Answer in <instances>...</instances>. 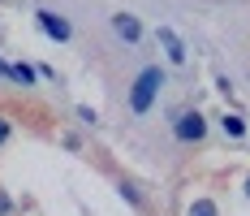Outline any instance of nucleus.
Instances as JSON below:
<instances>
[{
  "label": "nucleus",
  "instance_id": "423d86ee",
  "mask_svg": "<svg viewBox=\"0 0 250 216\" xmlns=\"http://www.w3.org/2000/svg\"><path fill=\"white\" fill-rule=\"evenodd\" d=\"M220 130H225L229 139H242V134H246V121L237 117V113H225V117H220Z\"/></svg>",
  "mask_w": 250,
  "mask_h": 216
},
{
  "label": "nucleus",
  "instance_id": "39448f33",
  "mask_svg": "<svg viewBox=\"0 0 250 216\" xmlns=\"http://www.w3.org/2000/svg\"><path fill=\"white\" fill-rule=\"evenodd\" d=\"M155 39H160V48L168 52V61H173V65H181V61H186V44L177 39L173 26H160V30H155Z\"/></svg>",
  "mask_w": 250,
  "mask_h": 216
},
{
  "label": "nucleus",
  "instance_id": "6e6552de",
  "mask_svg": "<svg viewBox=\"0 0 250 216\" xmlns=\"http://www.w3.org/2000/svg\"><path fill=\"white\" fill-rule=\"evenodd\" d=\"M186 216H220V212H216V203H211V199H194Z\"/></svg>",
  "mask_w": 250,
  "mask_h": 216
},
{
  "label": "nucleus",
  "instance_id": "9b49d317",
  "mask_svg": "<svg viewBox=\"0 0 250 216\" xmlns=\"http://www.w3.org/2000/svg\"><path fill=\"white\" fill-rule=\"evenodd\" d=\"M9 212H13V203H9V194L0 191V216H9Z\"/></svg>",
  "mask_w": 250,
  "mask_h": 216
},
{
  "label": "nucleus",
  "instance_id": "9d476101",
  "mask_svg": "<svg viewBox=\"0 0 250 216\" xmlns=\"http://www.w3.org/2000/svg\"><path fill=\"white\" fill-rule=\"evenodd\" d=\"M9 134H13V125H9V121H4V117H0V147H4V143H9Z\"/></svg>",
  "mask_w": 250,
  "mask_h": 216
},
{
  "label": "nucleus",
  "instance_id": "7ed1b4c3",
  "mask_svg": "<svg viewBox=\"0 0 250 216\" xmlns=\"http://www.w3.org/2000/svg\"><path fill=\"white\" fill-rule=\"evenodd\" d=\"M35 22H39V30H43L48 39H56V44H69V39H74V26L65 22L61 13H52V9H39Z\"/></svg>",
  "mask_w": 250,
  "mask_h": 216
},
{
  "label": "nucleus",
  "instance_id": "0eeeda50",
  "mask_svg": "<svg viewBox=\"0 0 250 216\" xmlns=\"http://www.w3.org/2000/svg\"><path fill=\"white\" fill-rule=\"evenodd\" d=\"M9 78H13V82H22V87H35L39 70H30V65H22V61H18V65H9Z\"/></svg>",
  "mask_w": 250,
  "mask_h": 216
},
{
  "label": "nucleus",
  "instance_id": "20e7f679",
  "mask_svg": "<svg viewBox=\"0 0 250 216\" xmlns=\"http://www.w3.org/2000/svg\"><path fill=\"white\" fill-rule=\"evenodd\" d=\"M112 30H117V39H125V44H138L143 39V22L134 13H112Z\"/></svg>",
  "mask_w": 250,
  "mask_h": 216
},
{
  "label": "nucleus",
  "instance_id": "f8f14e48",
  "mask_svg": "<svg viewBox=\"0 0 250 216\" xmlns=\"http://www.w3.org/2000/svg\"><path fill=\"white\" fill-rule=\"evenodd\" d=\"M246 194H250V177H246Z\"/></svg>",
  "mask_w": 250,
  "mask_h": 216
},
{
  "label": "nucleus",
  "instance_id": "f03ea898",
  "mask_svg": "<svg viewBox=\"0 0 250 216\" xmlns=\"http://www.w3.org/2000/svg\"><path fill=\"white\" fill-rule=\"evenodd\" d=\"M173 134L181 143H203V139H207V117H203L199 108H186V113H177Z\"/></svg>",
  "mask_w": 250,
  "mask_h": 216
},
{
  "label": "nucleus",
  "instance_id": "f257e3e1",
  "mask_svg": "<svg viewBox=\"0 0 250 216\" xmlns=\"http://www.w3.org/2000/svg\"><path fill=\"white\" fill-rule=\"evenodd\" d=\"M160 87H164V70H160V65H147V70L134 78V87H129V113H134V117L151 113V104H155V96H160Z\"/></svg>",
  "mask_w": 250,
  "mask_h": 216
},
{
  "label": "nucleus",
  "instance_id": "1a4fd4ad",
  "mask_svg": "<svg viewBox=\"0 0 250 216\" xmlns=\"http://www.w3.org/2000/svg\"><path fill=\"white\" fill-rule=\"evenodd\" d=\"M121 194H125V199H129V203H134V208H138V203H143V194L134 191V186H125V182H121Z\"/></svg>",
  "mask_w": 250,
  "mask_h": 216
}]
</instances>
